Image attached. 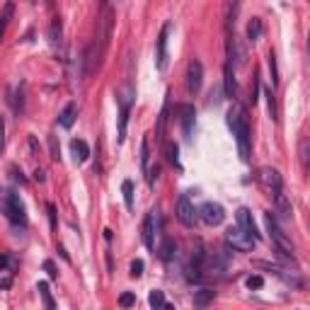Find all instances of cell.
<instances>
[{"mask_svg": "<svg viewBox=\"0 0 310 310\" xmlns=\"http://www.w3.org/2000/svg\"><path fill=\"white\" fill-rule=\"evenodd\" d=\"M240 3L242 0H226V8H223V25H226V34H233L237 22V12H240Z\"/></svg>", "mask_w": 310, "mask_h": 310, "instance_id": "cell-16", "label": "cell"}, {"mask_svg": "<svg viewBox=\"0 0 310 310\" xmlns=\"http://www.w3.org/2000/svg\"><path fill=\"white\" fill-rule=\"evenodd\" d=\"M15 269H17V262H15V259H12V257L10 255H0V272H15Z\"/></svg>", "mask_w": 310, "mask_h": 310, "instance_id": "cell-33", "label": "cell"}, {"mask_svg": "<svg viewBox=\"0 0 310 310\" xmlns=\"http://www.w3.org/2000/svg\"><path fill=\"white\" fill-rule=\"evenodd\" d=\"M12 15H15V3L10 0V3H5V8H3V12H0V39L5 37V29H8Z\"/></svg>", "mask_w": 310, "mask_h": 310, "instance_id": "cell-24", "label": "cell"}, {"mask_svg": "<svg viewBox=\"0 0 310 310\" xmlns=\"http://www.w3.org/2000/svg\"><path fill=\"white\" fill-rule=\"evenodd\" d=\"M228 126L233 131V136L237 141V148H240V158L242 160H250V124H247V117L245 112L240 107H233L228 112Z\"/></svg>", "mask_w": 310, "mask_h": 310, "instance_id": "cell-3", "label": "cell"}, {"mask_svg": "<svg viewBox=\"0 0 310 310\" xmlns=\"http://www.w3.org/2000/svg\"><path fill=\"white\" fill-rule=\"evenodd\" d=\"M131 276H134V279H141V276H143V262H141V259H134V262H131Z\"/></svg>", "mask_w": 310, "mask_h": 310, "instance_id": "cell-37", "label": "cell"}, {"mask_svg": "<svg viewBox=\"0 0 310 310\" xmlns=\"http://www.w3.org/2000/svg\"><path fill=\"white\" fill-rule=\"evenodd\" d=\"M46 211H49V223H51V230L58 228V223H56V206L54 204H46Z\"/></svg>", "mask_w": 310, "mask_h": 310, "instance_id": "cell-39", "label": "cell"}, {"mask_svg": "<svg viewBox=\"0 0 310 310\" xmlns=\"http://www.w3.org/2000/svg\"><path fill=\"white\" fill-rule=\"evenodd\" d=\"M226 242H228V247H233L235 252H250V250L255 247V240L250 235H245L240 228H230L228 233H226Z\"/></svg>", "mask_w": 310, "mask_h": 310, "instance_id": "cell-11", "label": "cell"}, {"mask_svg": "<svg viewBox=\"0 0 310 310\" xmlns=\"http://www.w3.org/2000/svg\"><path fill=\"white\" fill-rule=\"evenodd\" d=\"M180 121H182V134L189 141L194 131V121H196V109L192 104H180Z\"/></svg>", "mask_w": 310, "mask_h": 310, "instance_id": "cell-15", "label": "cell"}, {"mask_svg": "<svg viewBox=\"0 0 310 310\" xmlns=\"http://www.w3.org/2000/svg\"><path fill=\"white\" fill-rule=\"evenodd\" d=\"M228 267V252H213L209 255V269L213 274H223Z\"/></svg>", "mask_w": 310, "mask_h": 310, "instance_id": "cell-21", "label": "cell"}, {"mask_svg": "<svg viewBox=\"0 0 310 310\" xmlns=\"http://www.w3.org/2000/svg\"><path fill=\"white\" fill-rule=\"evenodd\" d=\"M196 213L201 216V220H204L206 226H220L223 218H226V211H223V206H220L218 201H206Z\"/></svg>", "mask_w": 310, "mask_h": 310, "instance_id": "cell-10", "label": "cell"}, {"mask_svg": "<svg viewBox=\"0 0 310 310\" xmlns=\"http://www.w3.org/2000/svg\"><path fill=\"white\" fill-rule=\"evenodd\" d=\"M165 146V158H167V163L174 165V167H180V148H177V143H163Z\"/></svg>", "mask_w": 310, "mask_h": 310, "instance_id": "cell-28", "label": "cell"}, {"mask_svg": "<svg viewBox=\"0 0 310 310\" xmlns=\"http://www.w3.org/2000/svg\"><path fill=\"white\" fill-rule=\"evenodd\" d=\"M264 220H267V233H269V237H272L274 247H276V252L293 262V259H296V250H293L291 240L286 237V233L281 230V226H279L276 216H274V213H264Z\"/></svg>", "mask_w": 310, "mask_h": 310, "instance_id": "cell-4", "label": "cell"}, {"mask_svg": "<svg viewBox=\"0 0 310 310\" xmlns=\"http://www.w3.org/2000/svg\"><path fill=\"white\" fill-rule=\"evenodd\" d=\"M213 298H216V291H211V289H201V291L194 293V305H209V303H213Z\"/></svg>", "mask_w": 310, "mask_h": 310, "instance_id": "cell-26", "label": "cell"}, {"mask_svg": "<svg viewBox=\"0 0 310 310\" xmlns=\"http://www.w3.org/2000/svg\"><path fill=\"white\" fill-rule=\"evenodd\" d=\"M158 226H160V213H158V209L148 211V216L143 218V228H141V237H143V245H146L148 250H155Z\"/></svg>", "mask_w": 310, "mask_h": 310, "instance_id": "cell-8", "label": "cell"}, {"mask_svg": "<svg viewBox=\"0 0 310 310\" xmlns=\"http://www.w3.org/2000/svg\"><path fill=\"white\" fill-rule=\"evenodd\" d=\"M257 100H259V75L255 73V78H252V87H250V104L255 107Z\"/></svg>", "mask_w": 310, "mask_h": 310, "instance_id": "cell-35", "label": "cell"}, {"mask_svg": "<svg viewBox=\"0 0 310 310\" xmlns=\"http://www.w3.org/2000/svg\"><path fill=\"white\" fill-rule=\"evenodd\" d=\"M167 112H170V100L165 102L163 112H160V117H158V128H155V138L165 143V124H167Z\"/></svg>", "mask_w": 310, "mask_h": 310, "instance_id": "cell-25", "label": "cell"}, {"mask_svg": "<svg viewBox=\"0 0 310 310\" xmlns=\"http://www.w3.org/2000/svg\"><path fill=\"white\" fill-rule=\"evenodd\" d=\"M259 180H262V184H264L267 194L274 199V204H276V211L281 213L283 218H291V204H289V199H286V194H283V182H281V174L276 172V170H269V167H264L262 170V174H259Z\"/></svg>", "mask_w": 310, "mask_h": 310, "instance_id": "cell-1", "label": "cell"}, {"mask_svg": "<svg viewBox=\"0 0 310 310\" xmlns=\"http://www.w3.org/2000/svg\"><path fill=\"white\" fill-rule=\"evenodd\" d=\"M245 286L247 289H250V291H252V289H262V286H264V276H259V274H252V276H247L245 279Z\"/></svg>", "mask_w": 310, "mask_h": 310, "instance_id": "cell-34", "label": "cell"}, {"mask_svg": "<svg viewBox=\"0 0 310 310\" xmlns=\"http://www.w3.org/2000/svg\"><path fill=\"white\" fill-rule=\"evenodd\" d=\"M223 87H226V97H235L237 95V80H235V68L226 61V80H223Z\"/></svg>", "mask_w": 310, "mask_h": 310, "instance_id": "cell-20", "label": "cell"}, {"mask_svg": "<svg viewBox=\"0 0 310 310\" xmlns=\"http://www.w3.org/2000/svg\"><path fill=\"white\" fill-rule=\"evenodd\" d=\"M39 296H41V301H44V305L49 310H54L56 308V301H54V296H51V289H49V283L46 281H39Z\"/></svg>", "mask_w": 310, "mask_h": 310, "instance_id": "cell-27", "label": "cell"}, {"mask_svg": "<svg viewBox=\"0 0 310 310\" xmlns=\"http://www.w3.org/2000/svg\"><path fill=\"white\" fill-rule=\"evenodd\" d=\"M204 259H206V252H204V247H196V252H194V257H192V262L187 264V281H199L201 276H204Z\"/></svg>", "mask_w": 310, "mask_h": 310, "instance_id": "cell-14", "label": "cell"}, {"mask_svg": "<svg viewBox=\"0 0 310 310\" xmlns=\"http://www.w3.org/2000/svg\"><path fill=\"white\" fill-rule=\"evenodd\" d=\"M3 209H5V216H8V220L12 226L27 228V211H25V204L19 201V196L15 192H5Z\"/></svg>", "mask_w": 310, "mask_h": 310, "instance_id": "cell-5", "label": "cell"}, {"mask_svg": "<svg viewBox=\"0 0 310 310\" xmlns=\"http://www.w3.org/2000/svg\"><path fill=\"white\" fill-rule=\"evenodd\" d=\"M235 218H237V228L242 230L245 235H250L252 240H259V230H257V226H255V218H252V213H250V209H237V213H235Z\"/></svg>", "mask_w": 310, "mask_h": 310, "instance_id": "cell-13", "label": "cell"}, {"mask_svg": "<svg viewBox=\"0 0 310 310\" xmlns=\"http://www.w3.org/2000/svg\"><path fill=\"white\" fill-rule=\"evenodd\" d=\"M71 150H73L75 163H87V158H90V146H87V141L73 138V141H71Z\"/></svg>", "mask_w": 310, "mask_h": 310, "instance_id": "cell-17", "label": "cell"}, {"mask_svg": "<svg viewBox=\"0 0 310 310\" xmlns=\"http://www.w3.org/2000/svg\"><path fill=\"white\" fill-rule=\"evenodd\" d=\"M121 192H124V204H126V209L131 211L134 209V182H131V180H124V182H121Z\"/></svg>", "mask_w": 310, "mask_h": 310, "instance_id": "cell-30", "label": "cell"}, {"mask_svg": "<svg viewBox=\"0 0 310 310\" xmlns=\"http://www.w3.org/2000/svg\"><path fill=\"white\" fill-rule=\"evenodd\" d=\"M267 63H269V73H272V85L276 87L279 85V68H276V54L274 51L267 54Z\"/></svg>", "mask_w": 310, "mask_h": 310, "instance_id": "cell-32", "label": "cell"}, {"mask_svg": "<svg viewBox=\"0 0 310 310\" xmlns=\"http://www.w3.org/2000/svg\"><path fill=\"white\" fill-rule=\"evenodd\" d=\"M141 167H143V172L150 167V143H148V138L141 141Z\"/></svg>", "mask_w": 310, "mask_h": 310, "instance_id": "cell-31", "label": "cell"}, {"mask_svg": "<svg viewBox=\"0 0 310 310\" xmlns=\"http://www.w3.org/2000/svg\"><path fill=\"white\" fill-rule=\"evenodd\" d=\"M119 102V143L126 141V128H128V117H131V107H134V87L128 85L124 95L117 97Z\"/></svg>", "mask_w": 310, "mask_h": 310, "instance_id": "cell-6", "label": "cell"}, {"mask_svg": "<svg viewBox=\"0 0 310 310\" xmlns=\"http://www.w3.org/2000/svg\"><path fill=\"white\" fill-rule=\"evenodd\" d=\"M155 252H158V257H160L163 262H170L172 257H177V242L170 240V237H163V242L155 247Z\"/></svg>", "mask_w": 310, "mask_h": 310, "instance_id": "cell-18", "label": "cell"}, {"mask_svg": "<svg viewBox=\"0 0 310 310\" xmlns=\"http://www.w3.org/2000/svg\"><path fill=\"white\" fill-rule=\"evenodd\" d=\"M201 80H204V65H201V61L194 58L187 65V92L189 95H196L201 90Z\"/></svg>", "mask_w": 310, "mask_h": 310, "instance_id": "cell-12", "label": "cell"}, {"mask_svg": "<svg viewBox=\"0 0 310 310\" xmlns=\"http://www.w3.org/2000/svg\"><path fill=\"white\" fill-rule=\"evenodd\" d=\"M170 32H172V25L170 22H165L163 29H160V34H158V51H155V65H158V71L163 73L167 71V39H170Z\"/></svg>", "mask_w": 310, "mask_h": 310, "instance_id": "cell-9", "label": "cell"}, {"mask_svg": "<svg viewBox=\"0 0 310 310\" xmlns=\"http://www.w3.org/2000/svg\"><path fill=\"white\" fill-rule=\"evenodd\" d=\"M301 160H303V165H308V141L301 143Z\"/></svg>", "mask_w": 310, "mask_h": 310, "instance_id": "cell-41", "label": "cell"}, {"mask_svg": "<svg viewBox=\"0 0 310 310\" xmlns=\"http://www.w3.org/2000/svg\"><path fill=\"white\" fill-rule=\"evenodd\" d=\"M264 97H267V104H269V114H272V119H276V102H274V92L267 90Z\"/></svg>", "mask_w": 310, "mask_h": 310, "instance_id": "cell-38", "label": "cell"}, {"mask_svg": "<svg viewBox=\"0 0 310 310\" xmlns=\"http://www.w3.org/2000/svg\"><path fill=\"white\" fill-rule=\"evenodd\" d=\"M44 272L49 274V279H58V272H56V264L51 262V259H46L44 262Z\"/></svg>", "mask_w": 310, "mask_h": 310, "instance_id": "cell-40", "label": "cell"}, {"mask_svg": "<svg viewBox=\"0 0 310 310\" xmlns=\"http://www.w3.org/2000/svg\"><path fill=\"white\" fill-rule=\"evenodd\" d=\"M174 213H177V220H180L182 226H187V228H192L194 223H196V218H199V213H196V209H194L189 194H182V196L177 199V209H174Z\"/></svg>", "mask_w": 310, "mask_h": 310, "instance_id": "cell-7", "label": "cell"}, {"mask_svg": "<svg viewBox=\"0 0 310 310\" xmlns=\"http://www.w3.org/2000/svg\"><path fill=\"white\" fill-rule=\"evenodd\" d=\"M46 3H51V0H46Z\"/></svg>", "mask_w": 310, "mask_h": 310, "instance_id": "cell-45", "label": "cell"}, {"mask_svg": "<svg viewBox=\"0 0 310 310\" xmlns=\"http://www.w3.org/2000/svg\"><path fill=\"white\" fill-rule=\"evenodd\" d=\"M112 27H114V10H112L109 0H102V10H100V17H97V34H95V41H92L100 63H102V56L107 54V49H109Z\"/></svg>", "mask_w": 310, "mask_h": 310, "instance_id": "cell-2", "label": "cell"}, {"mask_svg": "<svg viewBox=\"0 0 310 310\" xmlns=\"http://www.w3.org/2000/svg\"><path fill=\"white\" fill-rule=\"evenodd\" d=\"M148 303L153 305V308H165V310H172V305L165 301V293L163 291H150V296H148Z\"/></svg>", "mask_w": 310, "mask_h": 310, "instance_id": "cell-29", "label": "cell"}, {"mask_svg": "<svg viewBox=\"0 0 310 310\" xmlns=\"http://www.w3.org/2000/svg\"><path fill=\"white\" fill-rule=\"evenodd\" d=\"M51 158H54V160L61 158V150H58V146H56V138H51Z\"/></svg>", "mask_w": 310, "mask_h": 310, "instance_id": "cell-43", "label": "cell"}, {"mask_svg": "<svg viewBox=\"0 0 310 310\" xmlns=\"http://www.w3.org/2000/svg\"><path fill=\"white\" fill-rule=\"evenodd\" d=\"M34 177H37L39 182H44V180H46V177H44V172H41V170H37V174H34Z\"/></svg>", "mask_w": 310, "mask_h": 310, "instance_id": "cell-44", "label": "cell"}, {"mask_svg": "<svg viewBox=\"0 0 310 310\" xmlns=\"http://www.w3.org/2000/svg\"><path fill=\"white\" fill-rule=\"evenodd\" d=\"M119 305H121V308L136 305V296H134V293H121V296H119Z\"/></svg>", "mask_w": 310, "mask_h": 310, "instance_id": "cell-36", "label": "cell"}, {"mask_svg": "<svg viewBox=\"0 0 310 310\" xmlns=\"http://www.w3.org/2000/svg\"><path fill=\"white\" fill-rule=\"evenodd\" d=\"M61 37H63V25H61V17H54L51 27H49V44H51V46H61Z\"/></svg>", "mask_w": 310, "mask_h": 310, "instance_id": "cell-23", "label": "cell"}, {"mask_svg": "<svg viewBox=\"0 0 310 310\" xmlns=\"http://www.w3.org/2000/svg\"><path fill=\"white\" fill-rule=\"evenodd\" d=\"M262 34H264V25H262V19L252 17L250 22H247V39H250V41H259Z\"/></svg>", "mask_w": 310, "mask_h": 310, "instance_id": "cell-22", "label": "cell"}, {"mask_svg": "<svg viewBox=\"0 0 310 310\" xmlns=\"http://www.w3.org/2000/svg\"><path fill=\"white\" fill-rule=\"evenodd\" d=\"M75 117H78V104L75 102H68L63 107V112L58 114V124L63 128H71L75 124Z\"/></svg>", "mask_w": 310, "mask_h": 310, "instance_id": "cell-19", "label": "cell"}, {"mask_svg": "<svg viewBox=\"0 0 310 310\" xmlns=\"http://www.w3.org/2000/svg\"><path fill=\"white\" fill-rule=\"evenodd\" d=\"M5 146V119L0 117V150Z\"/></svg>", "mask_w": 310, "mask_h": 310, "instance_id": "cell-42", "label": "cell"}]
</instances>
